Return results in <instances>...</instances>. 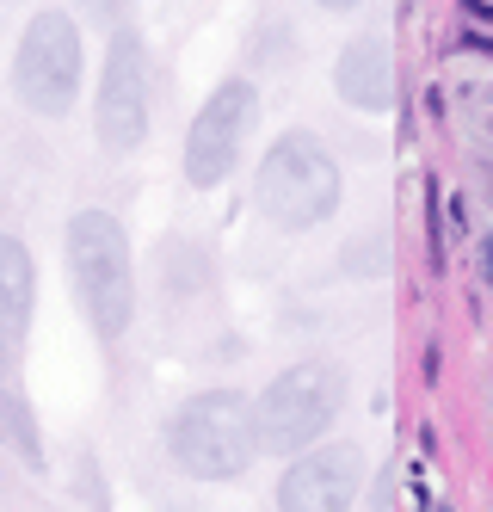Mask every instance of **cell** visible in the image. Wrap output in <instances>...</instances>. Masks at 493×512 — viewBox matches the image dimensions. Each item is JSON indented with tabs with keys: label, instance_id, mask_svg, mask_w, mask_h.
Segmentation results:
<instances>
[{
	"label": "cell",
	"instance_id": "6da1fadb",
	"mask_svg": "<svg viewBox=\"0 0 493 512\" xmlns=\"http://www.w3.org/2000/svg\"><path fill=\"white\" fill-rule=\"evenodd\" d=\"M68 284L81 297V315L93 321L99 340H118L136 315V266H130V235L111 210H74L68 216Z\"/></svg>",
	"mask_w": 493,
	"mask_h": 512
},
{
	"label": "cell",
	"instance_id": "9a60e30c",
	"mask_svg": "<svg viewBox=\"0 0 493 512\" xmlns=\"http://www.w3.org/2000/svg\"><path fill=\"white\" fill-rule=\"evenodd\" d=\"M321 7H333V13H346V7H358V0H321Z\"/></svg>",
	"mask_w": 493,
	"mask_h": 512
},
{
	"label": "cell",
	"instance_id": "ba28073f",
	"mask_svg": "<svg viewBox=\"0 0 493 512\" xmlns=\"http://www.w3.org/2000/svg\"><path fill=\"white\" fill-rule=\"evenodd\" d=\"M364 488L358 445H309L278 482V512H352Z\"/></svg>",
	"mask_w": 493,
	"mask_h": 512
},
{
	"label": "cell",
	"instance_id": "277c9868",
	"mask_svg": "<svg viewBox=\"0 0 493 512\" xmlns=\"http://www.w3.org/2000/svg\"><path fill=\"white\" fill-rule=\"evenodd\" d=\"M253 408H259V445L302 457L309 445H321V432L346 408V371L327 364V358H302V364L272 377V389H265Z\"/></svg>",
	"mask_w": 493,
	"mask_h": 512
},
{
	"label": "cell",
	"instance_id": "5b68a950",
	"mask_svg": "<svg viewBox=\"0 0 493 512\" xmlns=\"http://www.w3.org/2000/svg\"><path fill=\"white\" fill-rule=\"evenodd\" d=\"M13 93L37 118H62L74 93H81V31H74V19L62 7L31 13L19 56H13Z\"/></svg>",
	"mask_w": 493,
	"mask_h": 512
},
{
	"label": "cell",
	"instance_id": "8992f818",
	"mask_svg": "<svg viewBox=\"0 0 493 512\" xmlns=\"http://www.w3.org/2000/svg\"><path fill=\"white\" fill-rule=\"evenodd\" d=\"M93 130L111 155L142 149L148 136V50L124 25L105 44V68H99V99H93Z\"/></svg>",
	"mask_w": 493,
	"mask_h": 512
},
{
	"label": "cell",
	"instance_id": "30bf717a",
	"mask_svg": "<svg viewBox=\"0 0 493 512\" xmlns=\"http://www.w3.org/2000/svg\"><path fill=\"white\" fill-rule=\"evenodd\" d=\"M37 309V266L19 235H0V364H13Z\"/></svg>",
	"mask_w": 493,
	"mask_h": 512
},
{
	"label": "cell",
	"instance_id": "7c38bea8",
	"mask_svg": "<svg viewBox=\"0 0 493 512\" xmlns=\"http://www.w3.org/2000/svg\"><path fill=\"white\" fill-rule=\"evenodd\" d=\"M87 7H93L99 19H118V13H124V0H87Z\"/></svg>",
	"mask_w": 493,
	"mask_h": 512
},
{
	"label": "cell",
	"instance_id": "e0dca14e",
	"mask_svg": "<svg viewBox=\"0 0 493 512\" xmlns=\"http://www.w3.org/2000/svg\"><path fill=\"white\" fill-rule=\"evenodd\" d=\"M444 512H450V506H444Z\"/></svg>",
	"mask_w": 493,
	"mask_h": 512
},
{
	"label": "cell",
	"instance_id": "3957f363",
	"mask_svg": "<svg viewBox=\"0 0 493 512\" xmlns=\"http://www.w3.org/2000/svg\"><path fill=\"white\" fill-rule=\"evenodd\" d=\"M253 198H259V216L278 229H315L339 210V161L327 155V142L309 136V130H284L259 161V179H253Z\"/></svg>",
	"mask_w": 493,
	"mask_h": 512
},
{
	"label": "cell",
	"instance_id": "4fadbf2b",
	"mask_svg": "<svg viewBox=\"0 0 493 512\" xmlns=\"http://www.w3.org/2000/svg\"><path fill=\"white\" fill-rule=\"evenodd\" d=\"M481 284L493 290V241H481Z\"/></svg>",
	"mask_w": 493,
	"mask_h": 512
},
{
	"label": "cell",
	"instance_id": "8fae6325",
	"mask_svg": "<svg viewBox=\"0 0 493 512\" xmlns=\"http://www.w3.org/2000/svg\"><path fill=\"white\" fill-rule=\"evenodd\" d=\"M0 445H7L19 463L44 469V432H37V414H31V401H25L13 383L0 389Z\"/></svg>",
	"mask_w": 493,
	"mask_h": 512
},
{
	"label": "cell",
	"instance_id": "5bb4252c",
	"mask_svg": "<svg viewBox=\"0 0 493 512\" xmlns=\"http://www.w3.org/2000/svg\"><path fill=\"white\" fill-rule=\"evenodd\" d=\"M469 50H487V56H493V38H481V31H469Z\"/></svg>",
	"mask_w": 493,
	"mask_h": 512
},
{
	"label": "cell",
	"instance_id": "2e32d148",
	"mask_svg": "<svg viewBox=\"0 0 493 512\" xmlns=\"http://www.w3.org/2000/svg\"><path fill=\"white\" fill-rule=\"evenodd\" d=\"M487 130H493V112H487Z\"/></svg>",
	"mask_w": 493,
	"mask_h": 512
},
{
	"label": "cell",
	"instance_id": "52a82bcc",
	"mask_svg": "<svg viewBox=\"0 0 493 512\" xmlns=\"http://www.w3.org/2000/svg\"><path fill=\"white\" fill-rule=\"evenodd\" d=\"M253 112H259V93H253V81H241V75L222 81V87L198 105L192 130H185V179H192L198 192L222 186V179L235 173L241 142H247V130H253Z\"/></svg>",
	"mask_w": 493,
	"mask_h": 512
},
{
	"label": "cell",
	"instance_id": "9c48e42d",
	"mask_svg": "<svg viewBox=\"0 0 493 512\" xmlns=\"http://www.w3.org/2000/svg\"><path fill=\"white\" fill-rule=\"evenodd\" d=\"M333 87H339V99H346L352 112H389L395 105V56H389V44L383 38L346 44L339 62H333Z\"/></svg>",
	"mask_w": 493,
	"mask_h": 512
},
{
	"label": "cell",
	"instance_id": "7a4b0ae2",
	"mask_svg": "<svg viewBox=\"0 0 493 512\" xmlns=\"http://www.w3.org/2000/svg\"><path fill=\"white\" fill-rule=\"evenodd\" d=\"M167 451L185 475H198V482H235L265 451L259 445V408L235 389H204L173 414Z\"/></svg>",
	"mask_w": 493,
	"mask_h": 512
}]
</instances>
